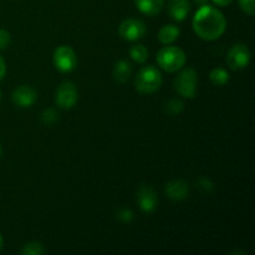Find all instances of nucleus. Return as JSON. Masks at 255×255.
Instances as JSON below:
<instances>
[{"mask_svg":"<svg viewBox=\"0 0 255 255\" xmlns=\"http://www.w3.org/2000/svg\"><path fill=\"white\" fill-rule=\"evenodd\" d=\"M192 26L197 36L202 40L213 41L224 34L227 29V20L221 10L206 4L199 6L194 14Z\"/></svg>","mask_w":255,"mask_h":255,"instance_id":"obj_1","label":"nucleus"},{"mask_svg":"<svg viewBox=\"0 0 255 255\" xmlns=\"http://www.w3.org/2000/svg\"><path fill=\"white\" fill-rule=\"evenodd\" d=\"M134 89L142 95H151L158 91L162 86V74L157 67L148 65L143 66L134 77Z\"/></svg>","mask_w":255,"mask_h":255,"instance_id":"obj_2","label":"nucleus"},{"mask_svg":"<svg viewBox=\"0 0 255 255\" xmlns=\"http://www.w3.org/2000/svg\"><path fill=\"white\" fill-rule=\"evenodd\" d=\"M187 55L181 47L164 46L157 54V62L166 72H176L183 69Z\"/></svg>","mask_w":255,"mask_h":255,"instance_id":"obj_3","label":"nucleus"},{"mask_svg":"<svg viewBox=\"0 0 255 255\" xmlns=\"http://www.w3.org/2000/svg\"><path fill=\"white\" fill-rule=\"evenodd\" d=\"M198 74L192 67L182 70L174 79V89L179 96L184 99H193L197 95Z\"/></svg>","mask_w":255,"mask_h":255,"instance_id":"obj_4","label":"nucleus"},{"mask_svg":"<svg viewBox=\"0 0 255 255\" xmlns=\"http://www.w3.org/2000/svg\"><path fill=\"white\" fill-rule=\"evenodd\" d=\"M52 64L62 74L74 71L77 66L76 51L69 45H61L56 47L52 55Z\"/></svg>","mask_w":255,"mask_h":255,"instance_id":"obj_5","label":"nucleus"},{"mask_svg":"<svg viewBox=\"0 0 255 255\" xmlns=\"http://www.w3.org/2000/svg\"><path fill=\"white\" fill-rule=\"evenodd\" d=\"M79 101V91L74 82L64 81L57 87L55 94V102L60 109L70 110Z\"/></svg>","mask_w":255,"mask_h":255,"instance_id":"obj_6","label":"nucleus"},{"mask_svg":"<svg viewBox=\"0 0 255 255\" xmlns=\"http://www.w3.org/2000/svg\"><path fill=\"white\" fill-rule=\"evenodd\" d=\"M251 50L246 44H234L233 46L229 49L228 54H227L226 61L229 69L232 70H243L251 62Z\"/></svg>","mask_w":255,"mask_h":255,"instance_id":"obj_7","label":"nucleus"},{"mask_svg":"<svg viewBox=\"0 0 255 255\" xmlns=\"http://www.w3.org/2000/svg\"><path fill=\"white\" fill-rule=\"evenodd\" d=\"M146 25L142 20L126 19L120 24L119 34L126 41H137L146 35Z\"/></svg>","mask_w":255,"mask_h":255,"instance_id":"obj_8","label":"nucleus"},{"mask_svg":"<svg viewBox=\"0 0 255 255\" xmlns=\"http://www.w3.org/2000/svg\"><path fill=\"white\" fill-rule=\"evenodd\" d=\"M136 199L139 209L144 213H152L156 211L157 206H158V196H157L156 191L147 184H142L139 187L136 194Z\"/></svg>","mask_w":255,"mask_h":255,"instance_id":"obj_9","label":"nucleus"},{"mask_svg":"<svg viewBox=\"0 0 255 255\" xmlns=\"http://www.w3.org/2000/svg\"><path fill=\"white\" fill-rule=\"evenodd\" d=\"M37 92L34 87L29 85H21L16 87L11 94V101L15 106L20 109H27L31 107L36 102Z\"/></svg>","mask_w":255,"mask_h":255,"instance_id":"obj_10","label":"nucleus"},{"mask_svg":"<svg viewBox=\"0 0 255 255\" xmlns=\"http://www.w3.org/2000/svg\"><path fill=\"white\" fill-rule=\"evenodd\" d=\"M189 191L191 189H189L188 182L183 179H174V181L168 182L164 187V193L173 202H181L188 198Z\"/></svg>","mask_w":255,"mask_h":255,"instance_id":"obj_11","label":"nucleus"},{"mask_svg":"<svg viewBox=\"0 0 255 255\" xmlns=\"http://www.w3.org/2000/svg\"><path fill=\"white\" fill-rule=\"evenodd\" d=\"M191 11V1L189 0H169L168 15L176 21H183L187 19Z\"/></svg>","mask_w":255,"mask_h":255,"instance_id":"obj_12","label":"nucleus"},{"mask_svg":"<svg viewBox=\"0 0 255 255\" xmlns=\"http://www.w3.org/2000/svg\"><path fill=\"white\" fill-rule=\"evenodd\" d=\"M134 4L142 14L154 16L162 11L164 6V0H134Z\"/></svg>","mask_w":255,"mask_h":255,"instance_id":"obj_13","label":"nucleus"},{"mask_svg":"<svg viewBox=\"0 0 255 255\" xmlns=\"http://www.w3.org/2000/svg\"><path fill=\"white\" fill-rule=\"evenodd\" d=\"M115 81L119 84H125L128 81L132 76V66L127 60H120L115 64L114 71H112Z\"/></svg>","mask_w":255,"mask_h":255,"instance_id":"obj_14","label":"nucleus"},{"mask_svg":"<svg viewBox=\"0 0 255 255\" xmlns=\"http://www.w3.org/2000/svg\"><path fill=\"white\" fill-rule=\"evenodd\" d=\"M181 35V30L178 26L173 24L164 25L158 31V40L163 45H171L176 41Z\"/></svg>","mask_w":255,"mask_h":255,"instance_id":"obj_15","label":"nucleus"},{"mask_svg":"<svg viewBox=\"0 0 255 255\" xmlns=\"http://www.w3.org/2000/svg\"><path fill=\"white\" fill-rule=\"evenodd\" d=\"M229 79H231L229 72L222 67H216L209 72V80L214 86H224V85L228 84Z\"/></svg>","mask_w":255,"mask_h":255,"instance_id":"obj_16","label":"nucleus"},{"mask_svg":"<svg viewBox=\"0 0 255 255\" xmlns=\"http://www.w3.org/2000/svg\"><path fill=\"white\" fill-rule=\"evenodd\" d=\"M129 56L137 64H143L148 59V50L146 49V46H143L141 44L133 45L129 49Z\"/></svg>","mask_w":255,"mask_h":255,"instance_id":"obj_17","label":"nucleus"},{"mask_svg":"<svg viewBox=\"0 0 255 255\" xmlns=\"http://www.w3.org/2000/svg\"><path fill=\"white\" fill-rule=\"evenodd\" d=\"M46 252L44 244L40 242H29V243L24 244L22 248L20 249V254L21 255H41Z\"/></svg>","mask_w":255,"mask_h":255,"instance_id":"obj_18","label":"nucleus"},{"mask_svg":"<svg viewBox=\"0 0 255 255\" xmlns=\"http://www.w3.org/2000/svg\"><path fill=\"white\" fill-rule=\"evenodd\" d=\"M184 110V104L179 99H172L164 104V112L169 116H177Z\"/></svg>","mask_w":255,"mask_h":255,"instance_id":"obj_19","label":"nucleus"},{"mask_svg":"<svg viewBox=\"0 0 255 255\" xmlns=\"http://www.w3.org/2000/svg\"><path fill=\"white\" fill-rule=\"evenodd\" d=\"M196 186L202 193H211L214 191V183L208 177H198L196 181Z\"/></svg>","mask_w":255,"mask_h":255,"instance_id":"obj_20","label":"nucleus"},{"mask_svg":"<svg viewBox=\"0 0 255 255\" xmlns=\"http://www.w3.org/2000/svg\"><path fill=\"white\" fill-rule=\"evenodd\" d=\"M59 112L55 109H47L41 114V122L46 126H51L59 120Z\"/></svg>","mask_w":255,"mask_h":255,"instance_id":"obj_21","label":"nucleus"},{"mask_svg":"<svg viewBox=\"0 0 255 255\" xmlns=\"http://www.w3.org/2000/svg\"><path fill=\"white\" fill-rule=\"evenodd\" d=\"M116 218L119 219L121 223L128 224V223H131V222L134 219V214H133V212H132L129 208H121V209H119V211H117Z\"/></svg>","mask_w":255,"mask_h":255,"instance_id":"obj_22","label":"nucleus"},{"mask_svg":"<svg viewBox=\"0 0 255 255\" xmlns=\"http://www.w3.org/2000/svg\"><path fill=\"white\" fill-rule=\"evenodd\" d=\"M238 4L243 12L249 16H253L255 14V0H238Z\"/></svg>","mask_w":255,"mask_h":255,"instance_id":"obj_23","label":"nucleus"},{"mask_svg":"<svg viewBox=\"0 0 255 255\" xmlns=\"http://www.w3.org/2000/svg\"><path fill=\"white\" fill-rule=\"evenodd\" d=\"M11 42V35L7 30L0 29V51H4Z\"/></svg>","mask_w":255,"mask_h":255,"instance_id":"obj_24","label":"nucleus"},{"mask_svg":"<svg viewBox=\"0 0 255 255\" xmlns=\"http://www.w3.org/2000/svg\"><path fill=\"white\" fill-rule=\"evenodd\" d=\"M6 74V64H5V60L0 56V81L5 77Z\"/></svg>","mask_w":255,"mask_h":255,"instance_id":"obj_25","label":"nucleus"},{"mask_svg":"<svg viewBox=\"0 0 255 255\" xmlns=\"http://www.w3.org/2000/svg\"><path fill=\"white\" fill-rule=\"evenodd\" d=\"M217 6H228L233 2V0H212Z\"/></svg>","mask_w":255,"mask_h":255,"instance_id":"obj_26","label":"nucleus"},{"mask_svg":"<svg viewBox=\"0 0 255 255\" xmlns=\"http://www.w3.org/2000/svg\"><path fill=\"white\" fill-rule=\"evenodd\" d=\"M193 1L196 2L197 5H199V6H203V5L208 4V1H209V0H193Z\"/></svg>","mask_w":255,"mask_h":255,"instance_id":"obj_27","label":"nucleus"},{"mask_svg":"<svg viewBox=\"0 0 255 255\" xmlns=\"http://www.w3.org/2000/svg\"><path fill=\"white\" fill-rule=\"evenodd\" d=\"M2 246H4V239H2V236L0 234V252H1Z\"/></svg>","mask_w":255,"mask_h":255,"instance_id":"obj_28","label":"nucleus"},{"mask_svg":"<svg viewBox=\"0 0 255 255\" xmlns=\"http://www.w3.org/2000/svg\"><path fill=\"white\" fill-rule=\"evenodd\" d=\"M1 156H2V148H1V144H0V159H1Z\"/></svg>","mask_w":255,"mask_h":255,"instance_id":"obj_29","label":"nucleus"},{"mask_svg":"<svg viewBox=\"0 0 255 255\" xmlns=\"http://www.w3.org/2000/svg\"><path fill=\"white\" fill-rule=\"evenodd\" d=\"M0 100H1V92H0Z\"/></svg>","mask_w":255,"mask_h":255,"instance_id":"obj_30","label":"nucleus"}]
</instances>
